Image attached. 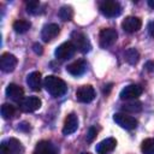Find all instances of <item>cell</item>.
<instances>
[{
	"instance_id": "cell-1",
	"label": "cell",
	"mask_w": 154,
	"mask_h": 154,
	"mask_svg": "<svg viewBox=\"0 0 154 154\" xmlns=\"http://www.w3.org/2000/svg\"><path fill=\"white\" fill-rule=\"evenodd\" d=\"M43 87L46 88V90L52 96H55V97L63 96L66 93V90H67L66 83L61 78H59L57 76H53V75H49V76H47L45 78Z\"/></svg>"
},
{
	"instance_id": "cell-2",
	"label": "cell",
	"mask_w": 154,
	"mask_h": 154,
	"mask_svg": "<svg viewBox=\"0 0 154 154\" xmlns=\"http://www.w3.org/2000/svg\"><path fill=\"white\" fill-rule=\"evenodd\" d=\"M71 42L75 45L76 49H78L82 53H87L91 48V45H90L88 37L83 32H81V31H72V34H71Z\"/></svg>"
},
{
	"instance_id": "cell-3",
	"label": "cell",
	"mask_w": 154,
	"mask_h": 154,
	"mask_svg": "<svg viewBox=\"0 0 154 154\" xmlns=\"http://www.w3.org/2000/svg\"><path fill=\"white\" fill-rule=\"evenodd\" d=\"M100 11L106 17H117L122 12V6L116 0H106L100 4Z\"/></svg>"
},
{
	"instance_id": "cell-4",
	"label": "cell",
	"mask_w": 154,
	"mask_h": 154,
	"mask_svg": "<svg viewBox=\"0 0 154 154\" xmlns=\"http://www.w3.org/2000/svg\"><path fill=\"white\" fill-rule=\"evenodd\" d=\"M118 34L116 31V29L113 28H105L100 30L99 34V41H100V46L102 48H107L109 46H112L116 41H117Z\"/></svg>"
},
{
	"instance_id": "cell-5",
	"label": "cell",
	"mask_w": 154,
	"mask_h": 154,
	"mask_svg": "<svg viewBox=\"0 0 154 154\" xmlns=\"http://www.w3.org/2000/svg\"><path fill=\"white\" fill-rule=\"evenodd\" d=\"M76 52V47L75 45L71 42V41H67V42H64L61 43L54 52L55 54V58L59 59V60H67L70 58L73 57Z\"/></svg>"
},
{
	"instance_id": "cell-6",
	"label": "cell",
	"mask_w": 154,
	"mask_h": 154,
	"mask_svg": "<svg viewBox=\"0 0 154 154\" xmlns=\"http://www.w3.org/2000/svg\"><path fill=\"white\" fill-rule=\"evenodd\" d=\"M113 120L122 128L126 130H132L137 126V119L126 113H116L113 116Z\"/></svg>"
},
{
	"instance_id": "cell-7",
	"label": "cell",
	"mask_w": 154,
	"mask_h": 154,
	"mask_svg": "<svg viewBox=\"0 0 154 154\" xmlns=\"http://www.w3.org/2000/svg\"><path fill=\"white\" fill-rule=\"evenodd\" d=\"M41 105L42 102L37 96H26L19 102V108L25 113H30L37 111L41 107Z\"/></svg>"
},
{
	"instance_id": "cell-8",
	"label": "cell",
	"mask_w": 154,
	"mask_h": 154,
	"mask_svg": "<svg viewBox=\"0 0 154 154\" xmlns=\"http://www.w3.org/2000/svg\"><path fill=\"white\" fill-rule=\"evenodd\" d=\"M143 89L142 87L137 85V84H129L126 87H124L119 94L122 100H136L141 94H142Z\"/></svg>"
},
{
	"instance_id": "cell-9",
	"label": "cell",
	"mask_w": 154,
	"mask_h": 154,
	"mask_svg": "<svg viewBox=\"0 0 154 154\" xmlns=\"http://www.w3.org/2000/svg\"><path fill=\"white\" fill-rule=\"evenodd\" d=\"M76 97L79 102H83V103L91 102L95 97V90L91 85H82L77 89Z\"/></svg>"
},
{
	"instance_id": "cell-10",
	"label": "cell",
	"mask_w": 154,
	"mask_h": 154,
	"mask_svg": "<svg viewBox=\"0 0 154 154\" xmlns=\"http://www.w3.org/2000/svg\"><path fill=\"white\" fill-rule=\"evenodd\" d=\"M60 32V28L55 23H49L46 24L41 31V38L43 42H49L53 38H55Z\"/></svg>"
},
{
	"instance_id": "cell-11",
	"label": "cell",
	"mask_w": 154,
	"mask_h": 154,
	"mask_svg": "<svg viewBox=\"0 0 154 154\" xmlns=\"http://www.w3.org/2000/svg\"><path fill=\"white\" fill-rule=\"evenodd\" d=\"M141 26H142L141 19H140L138 17H135V16H129V17H126V18L123 20V23H122L123 30L126 31V32H130V34L138 31V30L141 29Z\"/></svg>"
},
{
	"instance_id": "cell-12",
	"label": "cell",
	"mask_w": 154,
	"mask_h": 154,
	"mask_svg": "<svg viewBox=\"0 0 154 154\" xmlns=\"http://www.w3.org/2000/svg\"><path fill=\"white\" fill-rule=\"evenodd\" d=\"M17 66V58L11 53H4L0 57V69L4 72H12Z\"/></svg>"
},
{
	"instance_id": "cell-13",
	"label": "cell",
	"mask_w": 154,
	"mask_h": 154,
	"mask_svg": "<svg viewBox=\"0 0 154 154\" xmlns=\"http://www.w3.org/2000/svg\"><path fill=\"white\" fill-rule=\"evenodd\" d=\"M6 95L11 100L16 102H20L24 99V90L20 85H17L14 83H10L6 88Z\"/></svg>"
},
{
	"instance_id": "cell-14",
	"label": "cell",
	"mask_w": 154,
	"mask_h": 154,
	"mask_svg": "<svg viewBox=\"0 0 154 154\" xmlns=\"http://www.w3.org/2000/svg\"><path fill=\"white\" fill-rule=\"evenodd\" d=\"M78 128V118L75 113H70L65 122H64V126H63V134L64 135H71L73 134Z\"/></svg>"
},
{
	"instance_id": "cell-15",
	"label": "cell",
	"mask_w": 154,
	"mask_h": 154,
	"mask_svg": "<svg viewBox=\"0 0 154 154\" xmlns=\"http://www.w3.org/2000/svg\"><path fill=\"white\" fill-rule=\"evenodd\" d=\"M117 146V141L116 138L113 137H108L106 140H102L96 147H95V150L97 154H108L111 153Z\"/></svg>"
},
{
	"instance_id": "cell-16",
	"label": "cell",
	"mask_w": 154,
	"mask_h": 154,
	"mask_svg": "<svg viewBox=\"0 0 154 154\" xmlns=\"http://www.w3.org/2000/svg\"><path fill=\"white\" fill-rule=\"evenodd\" d=\"M85 70H87V64L82 59L76 60V61H73L66 66V71L72 76H81L85 72Z\"/></svg>"
},
{
	"instance_id": "cell-17",
	"label": "cell",
	"mask_w": 154,
	"mask_h": 154,
	"mask_svg": "<svg viewBox=\"0 0 154 154\" xmlns=\"http://www.w3.org/2000/svg\"><path fill=\"white\" fill-rule=\"evenodd\" d=\"M8 154H24V147L23 144L17 140V138H8L6 141H4Z\"/></svg>"
},
{
	"instance_id": "cell-18",
	"label": "cell",
	"mask_w": 154,
	"mask_h": 154,
	"mask_svg": "<svg viewBox=\"0 0 154 154\" xmlns=\"http://www.w3.org/2000/svg\"><path fill=\"white\" fill-rule=\"evenodd\" d=\"M26 83H28V85L30 87L31 90L38 91L41 89V84H42L41 73L38 71H32L31 73H29L26 76Z\"/></svg>"
},
{
	"instance_id": "cell-19",
	"label": "cell",
	"mask_w": 154,
	"mask_h": 154,
	"mask_svg": "<svg viewBox=\"0 0 154 154\" xmlns=\"http://www.w3.org/2000/svg\"><path fill=\"white\" fill-rule=\"evenodd\" d=\"M34 154H55V149L48 141H41L35 147Z\"/></svg>"
},
{
	"instance_id": "cell-20",
	"label": "cell",
	"mask_w": 154,
	"mask_h": 154,
	"mask_svg": "<svg viewBox=\"0 0 154 154\" xmlns=\"http://www.w3.org/2000/svg\"><path fill=\"white\" fill-rule=\"evenodd\" d=\"M123 111L125 112H130V113H137L140 111H142V102L138 100H129L128 102H125L122 106Z\"/></svg>"
},
{
	"instance_id": "cell-21",
	"label": "cell",
	"mask_w": 154,
	"mask_h": 154,
	"mask_svg": "<svg viewBox=\"0 0 154 154\" xmlns=\"http://www.w3.org/2000/svg\"><path fill=\"white\" fill-rule=\"evenodd\" d=\"M12 26H13V29H14L16 32H18V34H24V32H26V31L30 29L31 23H30L29 20H25V19H18V20L13 22Z\"/></svg>"
},
{
	"instance_id": "cell-22",
	"label": "cell",
	"mask_w": 154,
	"mask_h": 154,
	"mask_svg": "<svg viewBox=\"0 0 154 154\" xmlns=\"http://www.w3.org/2000/svg\"><path fill=\"white\" fill-rule=\"evenodd\" d=\"M138 59H140V53H138V51L136 48H129V49H126V52H125V60L129 64L135 65L138 61Z\"/></svg>"
},
{
	"instance_id": "cell-23",
	"label": "cell",
	"mask_w": 154,
	"mask_h": 154,
	"mask_svg": "<svg viewBox=\"0 0 154 154\" xmlns=\"http://www.w3.org/2000/svg\"><path fill=\"white\" fill-rule=\"evenodd\" d=\"M58 14H59V17H60L61 20L69 22L73 17V10L70 6H61L60 10H59V12H58Z\"/></svg>"
},
{
	"instance_id": "cell-24",
	"label": "cell",
	"mask_w": 154,
	"mask_h": 154,
	"mask_svg": "<svg viewBox=\"0 0 154 154\" xmlns=\"http://www.w3.org/2000/svg\"><path fill=\"white\" fill-rule=\"evenodd\" d=\"M143 154H154V138H146L141 144Z\"/></svg>"
},
{
	"instance_id": "cell-25",
	"label": "cell",
	"mask_w": 154,
	"mask_h": 154,
	"mask_svg": "<svg viewBox=\"0 0 154 154\" xmlns=\"http://www.w3.org/2000/svg\"><path fill=\"white\" fill-rule=\"evenodd\" d=\"M14 114V107L11 103H4L1 106V116L4 119H10Z\"/></svg>"
},
{
	"instance_id": "cell-26",
	"label": "cell",
	"mask_w": 154,
	"mask_h": 154,
	"mask_svg": "<svg viewBox=\"0 0 154 154\" xmlns=\"http://www.w3.org/2000/svg\"><path fill=\"white\" fill-rule=\"evenodd\" d=\"M40 8V2L36 1V0H31V1H28L26 2V11L29 13H32V14H36L38 13V10Z\"/></svg>"
},
{
	"instance_id": "cell-27",
	"label": "cell",
	"mask_w": 154,
	"mask_h": 154,
	"mask_svg": "<svg viewBox=\"0 0 154 154\" xmlns=\"http://www.w3.org/2000/svg\"><path fill=\"white\" fill-rule=\"evenodd\" d=\"M96 135H97L96 128H95V126H90V128H89V130H88V134H87V142H88V143L93 142V141L95 140Z\"/></svg>"
},
{
	"instance_id": "cell-28",
	"label": "cell",
	"mask_w": 154,
	"mask_h": 154,
	"mask_svg": "<svg viewBox=\"0 0 154 154\" xmlns=\"http://www.w3.org/2000/svg\"><path fill=\"white\" fill-rule=\"evenodd\" d=\"M144 67H146L147 71L153 72V71H154V60H149V61H147L146 65H144Z\"/></svg>"
},
{
	"instance_id": "cell-29",
	"label": "cell",
	"mask_w": 154,
	"mask_h": 154,
	"mask_svg": "<svg viewBox=\"0 0 154 154\" xmlns=\"http://www.w3.org/2000/svg\"><path fill=\"white\" fill-rule=\"evenodd\" d=\"M148 34H149V36L154 37V19L148 23Z\"/></svg>"
},
{
	"instance_id": "cell-30",
	"label": "cell",
	"mask_w": 154,
	"mask_h": 154,
	"mask_svg": "<svg viewBox=\"0 0 154 154\" xmlns=\"http://www.w3.org/2000/svg\"><path fill=\"white\" fill-rule=\"evenodd\" d=\"M34 48V52L36 53V54H42V47H41V45H38V43H35L34 46H32Z\"/></svg>"
},
{
	"instance_id": "cell-31",
	"label": "cell",
	"mask_w": 154,
	"mask_h": 154,
	"mask_svg": "<svg viewBox=\"0 0 154 154\" xmlns=\"http://www.w3.org/2000/svg\"><path fill=\"white\" fill-rule=\"evenodd\" d=\"M0 154H8L7 148H6V146H5V143H4V142L0 144Z\"/></svg>"
},
{
	"instance_id": "cell-32",
	"label": "cell",
	"mask_w": 154,
	"mask_h": 154,
	"mask_svg": "<svg viewBox=\"0 0 154 154\" xmlns=\"http://www.w3.org/2000/svg\"><path fill=\"white\" fill-rule=\"evenodd\" d=\"M148 5H149L152 8H154V0H148Z\"/></svg>"
}]
</instances>
